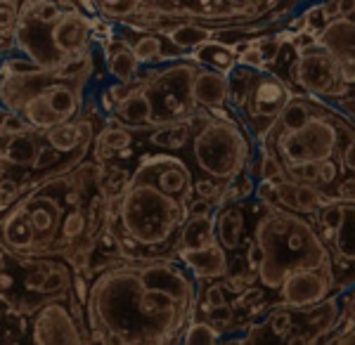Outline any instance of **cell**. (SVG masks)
I'll list each match as a JSON object with an SVG mask.
<instances>
[{
  "mask_svg": "<svg viewBox=\"0 0 355 345\" xmlns=\"http://www.w3.org/2000/svg\"><path fill=\"white\" fill-rule=\"evenodd\" d=\"M197 315V279L178 258H116L90 281L85 324L107 343H173Z\"/></svg>",
  "mask_w": 355,
  "mask_h": 345,
  "instance_id": "6da1fadb",
  "label": "cell"
},
{
  "mask_svg": "<svg viewBox=\"0 0 355 345\" xmlns=\"http://www.w3.org/2000/svg\"><path fill=\"white\" fill-rule=\"evenodd\" d=\"M185 220L187 206L180 199L130 172L119 192L116 213L107 215L105 227L119 234L123 258H175L178 232Z\"/></svg>",
  "mask_w": 355,
  "mask_h": 345,
  "instance_id": "7a4b0ae2",
  "label": "cell"
},
{
  "mask_svg": "<svg viewBox=\"0 0 355 345\" xmlns=\"http://www.w3.org/2000/svg\"><path fill=\"white\" fill-rule=\"evenodd\" d=\"M256 213L251 239L263 249L259 284L275 293L296 269L331 267V256L320 239L311 215L289 211L279 204H263Z\"/></svg>",
  "mask_w": 355,
  "mask_h": 345,
  "instance_id": "3957f363",
  "label": "cell"
},
{
  "mask_svg": "<svg viewBox=\"0 0 355 345\" xmlns=\"http://www.w3.org/2000/svg\"><path fill=\"white\" fill-rule=\"evenodd\" d=\"M88 80L62 78L55 69L10 73L0 69V105L19 112L33 128L48 130L83 114Z\"/></svg>",
  "mask_w": 355,
  "mask_h": 345,
  "instance_id": "277c9868",
  "label": "cell"
},
{
  "mask_svg": "<svg viewBox=\"0 0 355 345\" xmlns=\"http://www.w3.org/2000/svg\"><path fill=\"white\" fill-rule=\"evenodd\" d=\"M259 142L246 133L244 118H220L199 109L194 114V130H192V161L197 170L206 177L227 182L234 180L244 168L251 154L256 152Z\"/></svg>",
  "mask_w": 355,
  "mask_h": 345,
  "instance_id": "5b68a950",
  "label": "cell"
},
{
  "mask_svg": "<svg viewBox=\"0 0 355 345\" xmlns=\"http://www.w3.org/2000/svg\"><path fill=\"white\" fill-rule=\"evenodd\" d=\"M93 48V19L85 10L67 8L50 24L21 12L15 31L12 53L26 55L41 69H55L69 57H76Z\"/></svg>",
  "mask_w": 355,
  "mask_h": 345,
  "instance_id": "8992f818",
  "label": "cell"
},
{
  "mask_svg": "<svg viewBox=\"0 0 355 345\" xmlns=\"http://www.w3.org/2000/svg\"><path fill=\"white\" fill-rule=\"evenodd\" d=\"M197 64L187 57L166 62L164 67H142L133 78L145 83V90L152 100V128L173 121H185L199 112L192 100V80Z\"/></svg>",
  "mask_w": 355,
  "mask_h": 345,
  "instance_id": "52a82bcc",
  "label": "cell"
},
{
  "mask_svg": "<svg viewBox=\"0 0 355 345\" xmlns=\"http://www.w3.org/2000/svg\"><path fill=\"white\" fill-rule=\"evenodd\" d=\"M341 142L339 128V112L322 100L318 112L313 114L301 128L287 130V133H275L263 145L270 147L282 166H299L311 161H324L336 157V149Z\"/></svg>",
  "mask_w": 355,
  "mask_h": 345,
  "instance_id": "ba28073f",
  "label": "cell"
},
{
  "mask_svg": "<svg viewBox=\"0 0 355 345\" xmlns=\"http://www.w3.org/2000/svg\"><path fill=\"white\" fill-rule=\"evenodd\" d=\"M320 239L324 241L331 269H334L336 291L355 284V204L331 199L311 215Z\"/></svg>",
  "mask_w": 355,
  "mask_h": 345,
  "instance_id": "9c48e42d",
  "label": "cell"
},
{
  "mask_svg": "<svg viewBox=\"0 0 355 345\" xmlns=\"http://www.w3.org/2000/svg\"><path fill=\"white\" fill-rule=\"evenodd\" d=\"M289 78L301 93L315 95L327 102L339 100L353 88V85L343 83L336 60L318 40L296 45V60L289 64Z\"/></svg>",
  "mask_w": 355,
  "mask_h": 345,
  "instance_id": "30bf717a",
  "label": "cell"
},
{
  "mask_svg": "<svg viewBox=\"0 0 355 345\" xmlns=\"http://www.w3.org/2000/svg\"><path fill=\"white\" fill-rule=\"evenodd\" d=\"M291 95H294V88L270 69H261L256 73L251 93L246 97L244 107L239 109V116L244 118L246 133L254 137L259 145L266 142L268 133H270L275 121H277V114L282 112V107L287 105Z\"/></svg>",
  "mask_w": 355,
  "mask_h": 345,
  "instance_id": "8fae6325",
  "label": "cell"
},
{
  "mask_svg": "<svg viewBox=\"0 0 355 345\" xmlns=\"http://www.w3.org/2000/svg\"><path fill=\"white\" fill-rule=\"evenodd\" d=\"M336 291L334 269L331 267H311L296 269L279 284V289L272 293V306H284L291 310L311 308L315 303L324 301Z\"/></svg>",
  "mask_w": 355,
  "mask_h": 345,
  "instance_id": "7c38bea8",
  "label": "cell"
},
{
  "mask_svg": "<svg viewBox=\"0 0 355 345\" xmlns=\"http://www.w3.org/2000/svg\"><path fill=\"white\" fill-rule=\"evenodd\" d=\"M31 341L41 345L88 343V329L78 324L67 301H48L31 315Z\"/></svg>",
  "mask_w": 355,
  "mask_h": 345,
  "instance_id": "4fadbf2b",
  "label": "cell"
},
{
  "mask_svg": "<svg viewBox=\"0 0 355 345\" xmlns=\"http://www.w3.org/2000/svg\"><path fill=\"white\" fill-rule=\"evenodd\" d=\"M133 175H140L157 185L162 192L171 194V197L180 199L182 204H190L194 197V177L190 166L182 159L171 157V154H145L137 161Z\"/></svg>",
  "mask_w": 355,
  "mask_h": 345,
  "instance_id": "5bb4252c",
  "label": "cell"
},
{
  "mask_svg": "<svg viewBox=\"0 0 355 345\" xmlns=\"http://www.w3.org/2000/svg\"><path fill=\"white\" fill-rule=\"evenodd\" d=\"M322 48H327L336 60L343 83L355 85V24L343 17L324 21L315 36Z\"/></svg>",
  "mask_w": 355,
  "mask_h": 345,
  "instance_id": "9a60e30c",
  "label": "cell"
},
{
  "mask_svg": "<svg viewBox=\"0 0 355 345\" xmlns=\"http://www.w3.org/2000/svg\"><path fill=\"white\" fill-rule=\"evenodd\" d=\"M43 140V130L38 128H28L21 130V133L0 130V163L8 166L10 170H24L26 175L33 177L31 170L36 166Z\"/></svg>",
  "mask_w": 355,
  "mask_h": 345,
  "instance_id": "2e32d148",
  "label": "cell"
},
{
  "mask_svg": "<svg viewBox=\"0 0 355 345\" xmlns=\"http://www.w3.org/2000/svg\"><path fill=\"white\" fill-rule=\"evenodd\" d=\"M175 258L190 269L197 281H214L227 274L230 253L223 249L220 241H214V244L202 246V249H178Z\"/></svg>",
  "mask_w": 355,
  "mask_h": 345,
  "instance_id": "e0dca14e",
  "label": "cell"
},
{
  "mask_svg": "<svg viewBox=\"0 0 355 345\" xmlns=\"http://www.w3.org/2000/svg\"><path fill=\"white\" fill-rule=\"evenodd\" d=\"M251 232H246V201L216 209V239L227 253L239 251L244 246V239Z\"/></svg>",
  "mask_w": 355,
  "mask_h": 345,
  "instance_id": "ac0fdd59",
  "label": "cell"
},
{
  "mask_svg": "<svg viewBox=\"0 0 355 345\" xmlns=\"http://www.w3.org/2000/svg\"><path fill=\"white\" fill-rule=\"evenodd\" d=\"M130 133H150L152 130V100L145 90V83H137V88L130 93L121 105H116L112 114Z\"/></svg>",
  "mask_w": 355,
  "mask_h": 345,
  "instance_id": "d6986e66",
  "label": "cell"
},
{
  "mask_svg": "<svg viewBox=\"0 0 355 345\" xmlns=\"http://www.w3.org/2000/svg\"><path fill=\"white\" fill-rule=\"evenodd\" d=\"M192 100L199 109L227 107V73L197 67L192 80Z\"/></svg>",
  "mask_w": 355,
  "mask_h": 345,
  "instance_id": "ffe728a7",
  "label": "cell"
},
{
  "mask_svg": "<svg viewBox=\"0 0 355 345\" xmlns=\"http://www.w3.org/2000/svg\"><path fill=\"white\" fill-rule=\"evenodd\" d=\"M157 33H162L171 48H175V50H180L182 55H187L190 50L206 43V40L216 38V26H211V24L206 26L199 19H180L168 26H162Z\"/></svg>",
  "mask_w": 355,
  "mask_h": 345,
  "instance_id": "44dd1931",
  "label": "cell"
},
{
  "mask_svg": "<svg viewBox=\"0 0 355 345\" xmlns=\"http://www.w3.org/2000/svg\"><path fill=\"white\" fill-rule=\"evenodd\" d=\"M187 60H192L197 67H206L214 69V71L220 73H230L234 67H237V50H234L232 43H223V40H206L199 48L190 50L185 55Z\"/></svg>",
  "mask_w": 355,
  "mask_h": 345,
  "instance_id": "7402d4cb",
  "label": "cell"
},
{
  "mask_svg": "<svg viewBox=\"0 0 355 345\" xmlns=\"http://www.w3.org/2000/svg\"><path fill=\"white\" fill-rule=\"evenodd\" d=\"M216 239V211L206 215H187L178 232L175 251L178 249H202V246L214 244Z\"/></svg>",
  "mask_w": 355,
  "mask_h": 345,
  "instance_id": "603a6c76",
  "label": "cell"
},
{
  "mask_svg": "<svg viewBox=\"0 0 355 345\" xmlns=\"http://www.w3.org/2000/svg\"><path fill=\"white\" fill-rule=\"evenodd\" d=\"M192 130H194V116L185 121H173V123H164V125L152 128L150 135H147V142H150L152 147L178 152V149L190 145Z\"/></svg>",
  "mask_w": 355,
  "mask_h": 345,
  "instance_id": "cb8c5ba5",
  "label": "cell"
},
{
  "mask_svg": "<svg viewBox=\"0 0 355 345\" xmlns=\"http://www.w3.org/2000/svg\"><path fill=\"white\" fill-rule=\"evenodd\" d=\"M261 69H251V67H244V64H237L227 73V105H230L234 112L244 107L246 97L251 93V85L256 80V73Z\"/></svg>",
  "mask_w": 355,
  "mask_h": 345,
  "instance_id": "d4e9b609",
  "label": "cell"
},
{
  "mask_svg": "<svg viewBox=\"0 0 355 345\" xmlns=\"http://www.w3.org/2000/svg\"><path fill=\"white\" fill-rule=\"evenodd\" d=\"M107 118H110V123H107L105 128L100 130V133H95L93 147H97V149H112V152L119 157V152L133 147V133H130L125 125L119 123V121L114 118L112 114Z\"/></svg>",
  "mask_w": 355,
  "mask_h": 345,
  "instance_id": "484cf974",
  "label": "cell"
},
{
  "mask_svg": "<svg viewBox=\"0 0 355 345\" xmlns=\"http://www.w3.org/2000/svg\"><path fill=\"white\" fill-rule=\"evenodd\" d=\"M31 187H33L31 180H26V177L24 180H17L15 172L10 170L8 166L0 163V215H3L10 206H15L17 201L21 199V194Z\"/></svg>",
  "mask_w": 355,
  "mask_h": 345,
  "instance_id": "4316f807",
  "label": "cell"
},
{
  "mask_svg": "<svg viewBox=\"0 0 355 345\" xmlns=\"http://www.w3.org/2000/svg\"><path fill=\"white\" fill-rule=\"evenodd\" d=\"M43 137L50 147L57 149V152L64 157V154H71L73 149H78V130H76V118L73 121H64V123H57L53 128L43 130Z\"/></svg>",
  "mask_w": 355,
  "mask_h": 345,
  "instance_id": "83f0119b",
  "label": "cell"
},
{
  "mask_svg": "<svg viewBox=\"0 0 355 345\" xmlns=\"http://www.w3.org/2000/svg\"><path fill=\"white\" fill-rule=\"evenodd\" d=\"M178 341L185 343V345H211V343L220 341V333L211 326L209 319L197 317V315H194V317L185 324V329L180 331Z\"/></svg>",
  "mask_w": 355,
  "mask_h": 345,
  "instance_id": "f1b7e54d",
  "label": "cell"
},
{
  "mask_svg": "<svg viewBox=\"0 0 355 345\" xmlns=\"http://www.w3.org/2000/svg\"><path fill=\"white\" fill-rule=\"evenodd\" d=\"M334 199L327 189L318 187V185H306V182H299V189H296V211L303 213V215H313L318 209H322L324 204Z\"/></svg>",
  "mask_w": 355,
  "mask_h": 345,
  "instance_id": "f546056e",
  "label": "cell"
},
{
  "mask_svg": "<svg viewBox=\"0 0 355 345\" xmlns=\"http://www.w3.org/2000/svg\"><path fill=\"white\" fill-rule=\"evenodd\" d=\"M93 3H95V10L102 17L123 21V19H128V17H133L140 8H145L150 0H93Z\"/></svg>",
  "mask_w": 355,
  "mask_h": 345,
  "instance_id": "4dcf8cb0",
  "label": "cell"
},
{
  "mask_svg": "<svg viewBox=\"0 0 355 345\" xmlns=\"http://www.w3.org/2000/svg\"><path fill=\"white\" fill-rule=\"evenodd\" d=\"M291 36L289 33H261V36L251 38L254 40V45L261 50L263 55V62H266V67H272L275 62H277V57L282 55L284 50V43H287Z\"/></svg>",
  "mask_w": 355,
  "mask_h": 345,
  "instance_id": "1f68e13d",
  "label": "cell"
},
{
  "mask_svg": "<svg viewBox=\"0 0 355 345\" xmlns=\"http://www.w3.org/2000/svg\"><path fill=\"white\" fill-rule=\"evenodd\" d=\"M284 175V166L277 159V154L270 147L261 145V166H259V180H282Z\"/></svg>",
  "mask_w": 355,
  "mask_h": 345,
  "instance_id": "d6a6232c",
  "label": "cell"
},
{
  "mask_svg": "<svg viewBox=\"0 0 355 345\" xmlns=\"http://www.w3.org/2000/svg\"><path fill=\"white\" fill-rule=\"evenodd\" d=\"M227 5L237 12V17H242L244 24L266 17V0H227Z\"/></svg>",
  "mask_w": 355,
  "mask_h": 345,
  "instance_id": "836d02e7",
  "label": "cell"
},
{
  "mask_svg": "<svg viewBox=\"0 0 355 345\" xmlns=\"http://www.w3.org/2000/svg\"><path fill=\"white\" fill-rule=\"evenodd\" d=\"M223 187H225V182L220 180H214V177H199V180H194V197H202V199H209L211 204L216 206V201H218Z\"/></svg>",
  "mask_w": 355,
  "mask_h": 345,
  "instance_id": "e575fe53",
  "label": "cell"
},
{
  "mask_svg": "<svg viewBox=\"0 0 355 345\" xmlns=\"http://www.w3.org/2000/svg\"><path fill=\"white\" fill-rule=\"evenodd\" d=\"M296 189H299V182L289 180V177H282L277 180V201L279 206L289 211H296Z\"/></svg>",
  "mask_w": 355,
  "mask_h": 345,
  "instance_id": "d590c367",
  "label": "cell"
},
{
  "mask_svg": "<svg viewBox=\"0 0 355 345\" xmlns=\"http://www.w3.org/2000/svg\"><path fill=\"white\" fill-rule=\"evenodd\" d=\"M331 197L339 199V201H346V204H355V172L348 177H339L336 185L331 187Z\"/></svg>",
  "mask_w": 355,
  "mask_h": 345,
  "instance_id": "8d00e7d4",
  "label": "cell"
},
{
  "mask_svg": "<svg viewBox=\"0 0 355 345\" xmlns=\"http://www.w3.org/2000/svg\"><path fill=\"white\" fill-rule=\"evenodd\" d=\"M237 64H244V67H251V69H268L266 62H263L261 50L254 45V40H249V45L237 53Z\"/></svg>",
  "mask_w": 355,
  "mask_h": 345,
  "instance_id": "74e56055",
  "label": "cell"
},
{
  "mask_svg": "<svg viewBox=\"0 0 355 345\" xmlns=\"http://www.w3.org/2000/svg\"><path fill=\"white\" fill-rule=\"evenodd\" d=\"M254 199L263 201V204H279L277 201V182L275 180H259L254 189Z\"/></svg>",
  "mask_w": 355,
  "mask_h": 345,
  "instance_id": "f35d334b",
  "label": "cell"
},
{
  "mask_svg": "<svg viewBox=\"0 0 355 345\" xmlns=\"http://www.w3.org/2000/svg\"><path fill=\"white\" fill-rule=\"evenodd\" d=\"M329 105L334 107L339 114H343L348 121H353V123H355V85L348 90L346 95L339 97V100H334V102H329Z\"/></svg>",
  "mask_w": 355,
  "mask_h": 345,
  "instance_id": "ab89813d",
  "label": "cell"
},
{
  "mask_svg": "<svg viewBox=\"0 0 355 345\" xmlns=\"http://www.w3.org/2000/svg\"><path fill=\"white\" fill-rule=\"evenodd\" d=\"M137 88V83L135 80H116V83H112V85H107V90H110V95H112V100H114V105H121V102L128 97L133 90Z\"/></svg>",
  "mask_w": 355,
  "mask_h": 345,
  "instance_id": "60d3db41",
  "label": "cell"
},
{
  "mask_svg": "<svg viewBox=\"0 0 355 345\" xmlns=\"http://www.w3.org/2000/svg\"><path fill=\"white\" fill-rule=\"evenodd\" d=\"M216 206L211 204L209 199L202 197H192L190 204H187V215H206V213H214Z\"/></svg>",
  "mask_w": 355,
  "mask_h": 345,
  "instance_id": "b9f144b4",
  "label": "cell"
},
{
  "mask_svg": "<svg viewBox=\"0 0 355 345\" xmlns=\"http://www.w3.org/2000/svg\"><path fill=\"white\" fill-rule=\"evenodd\" d=\"M322 343H339V345H355V329L343 333H329Z\"/></svg>",
  "mask_w": 355,
  "mask_h": 345,
  "instance_id": "7bdbcfd3",
  "label": "cell"
},
{
  "mask_svg": "<svg viewBox=\"0 0 355 345\" xmlns=\"http://www.w3.org/2000/svg\"><path fill=\"white\" fill-rule=\"evenodd\" d=\"M275 5H277V0H266V15L270 12V10L275 8Z\"/></svg>",
  "mask_w": 355,
  "mask_h": 345,
  "instance_id": "ee69618b",
  "label": "cell"
},
{
  "mask_svg": "<svg viewBox=\"0 0 355 345\" xmlns=\"http://www.w3.org/2000/svg\"><path fill=\"white\" fill-rule=\"evenodd\" d=\"M343 19H348V21H353V24H355V8H353L346 17H343Z\"/></svg>",
  "mask_w": 355,
  "mask_h": 345,
  "instance_id": "f6af8a7d",
  "label": "cell"
}]
</instances>
